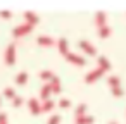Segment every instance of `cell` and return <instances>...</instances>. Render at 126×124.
<instances>
[{
  "instance_id": "8992f818",
  "label": "cell",
  "mask_w": 126,
  "mask_h": 124,
  "mask_svg": "<svg viewBox=\"0 0 126 124\" xmlns=\"http://www.w3.org/2000/svg\"><path fill=\"white\" fill-rule=\"evenodd\" d=\"M24 19H26V24H30V26H36L40 23V16L35 14V12H31V11L24 12Z\"/></svg>"
},
{
  "instance_id": "9a60e30c",
  "label": "cell",
  "mask_w": 126,
  "mask_h": 124,
  "mask_svg": "<svg viewBox=\"0 0 126 124\" xmlns=\"http://www.w3.org/2000/svg\"><path fill=\"white\" fill-rule=\"evenodd\" d=\"M28 78H30L28 72H26V71H21V72L16 76V84H19V86L26 84V83H28Z\"/></svg>"
},
{
  "instance_id": "5b68a950",
  "label": "cell",
  "mask_w": 126,
  "mask_h": 124,
  "mask_svg": "<svg viewBox=\"0 0 126 124\" xmlns=\"http://www.w3.org/2000/svg\"><path fill=\"white\" fill-rule=\"evenodd\" d=\"M104 72H105V71H102V69H98V67H97V69L90 71V72L85 76V81H86V83H93V81H97L98 78H102V76H104Z\"/></svg>"
},
{
  "instance_id": "9c48e42d",
  "label": "cell",
  "mask_w": 126,
  "mask_h": 124,
  "mask_svg": "<svg viewBox=\"0 0 126 124\" xmlns=\"http://www.w3.org/2000/svg\"><path fill=\"white\" fill-rule=\"evenodd\" d=\"M50 88H52V93H54V95H59V93H61L62 86H61V79H59L57 76L52 78V81H50Z\"/></svg>"
},
{
  "instance_id": "e0dca14e",
  "label": "cell",
  "mask_w": 126,
  "mask_h": 124,
  "mask_svg": "<svg viewBox=\"0 0 126 124\" xmlns=\"http://www.w3.org/2000/svg\"><path fill=\"white\" fill-rule=\"evenodd\" d=\"M107 83H109L110 88H117V86H121V79H119V76H116V74H110V76L107 78Z\"/></svg>"
},
{
  "instance_id": "603a6c76",
  "label": "cell",
  "mask_w": 126,
  "mask_h": 124,
  "mask_svg": "<svg viewBox=\"0 0 126 124\" xmlns=\"http://www.w3.org/2000/svg\"><path fill=\"white\" fill-rule=\"evenodd\" d=\"M11 102H12V107H14V109H17V107H21V105L24 103V98H23V96H17V95H16V96H14V98H12Z\"/></svg>"
},
{
  "instance_id": "7c38bea8",
  "label": "cell",
  "mask_w": 126,
  "mask_h": 124,
  "mask_svg": "<svg viewBox=\"0 0 126 124\" xmlns=\"http://www.w3.org/2000/svg\"><path fill=\"white\" fill-rule=\"evenodd\" d=\"M74 122L76 124H93L95 117L93 115H81V117H74Z\"/></svg>"
},
{
  "instance_id": "4fadbf2b",
  "label": "cell",
  "mask_w": 126,
  "mask_h": 124,
  "mask_svg": "<svg viewBox=\"0 0 126 124\" xmlns=\"http://www.w3.org/2000/svg\"><path fill=\"white\" fill-rule=\"evenodd\" d=\"M57 48H59V52H61L62 55H66V54L69 52V45H67V40H66V38H61V40L57 41Z\"/></svg>"
},
{
  "instance_id": "cb8c5ba5",
  "label": "cell",
  "mask_w": 126,
  "mask_h": 124,
  "mask_svg": "<svg viewBox=\"0 0 126 124\" xmlns=\"http://www.w3.org/2000/svg\"><path fill=\"white\" fill-rule=\"evenodd\" d=\"M57 105H59L61 109H69V107H71V100H69V98H61Z\"/></svg>"
},
{
  "instance_id": "d6986e66",
  "label": "cell",
  "mask_w": 126,
  "mask_h": 124,
  "mask_svg": "<svg viewBox=\"0 0 126 124\" xmlns=\"http://www.w3.org/2000/svg\"><path fill=\"white\" fill-rule=\"evenodd\" d=\"M86 110H88V105L86 103H79L74 110V117H81V115H86Z\"/></svg>"
},
{
  "instance_id": "ba28073f",
  "label": "cell",
  "mask_w": 126,
  "mask_h": 124,
  "mask_svg": "<svg viewBox=\"0 0 126 124\" xmlns=\"http://www.w3.org/2000/svg\"><path fill=\"white\" fill-rule=\"evenodd\" d=\"M36 43L42 45V47H52L54 45V38L52 36H47V35H40L36 38Z\"/></svg>"
},
{
  "instance_id": "ffe728a7",
  "label": "cell",
  "mask_w": 126,
  "mask_h": 124,
  "mask_svg": "<svg viewBox=\"0 0 126 124\" xmlns=\"http://www.w3.org/2000/svg\"><path fill=\"white\" fill-rule=\"evenodd\" d=\"M40 78H42L43 81H52L54 72H52V71H48V69H43V71H40Z\"/></svg>"
},
{
  "instance_id": "2e32d148",
  "label": "cell",
  "mask_w": 126,
  "mask_h": 124,
  "mask_svg": "<svg viewBox=\"0 0 126 124\" xmlns=\"http://www.w3.org/2000/svg\"><path fill=\"white\" fill-rule=\"evenodd\" d=\"M54 107H55V102H54L52 98L43 100V103H42V112H52V110H54Z\"/></svg>"
},
{
  "instance_id": "44dd1931",
  "label": "cell",
  "mask_w": 126,
  "mask_h": 124,
  "mask_svg": "<svg viewBox=\"0 0 126 124\" xmlns=\"http://www.w3.org/2000/svg\"><path fill=\"white\" fill-rule=\"evenodd\" d=\"M4 96H5V98H11V100H12V98L16 96V90H14L12 86H7V88L4 90Z\"/></svg>"
},
{
  "instance_id": "83f0119b",
  "label": "cell",
  "mask_w": 126,
  "mask_h": 124,
  "mask_svg": "<svg viewBox=\"0 0 126 124\" xmlns=\"http://www.w3.org/2000/svg\"><path fill=\"white\" fill-rule=\"evenodd\" d=\"M109 124H119V122H117V121H110Z\"/></svg>"
},
{
  "instance_id": "8fae6325",
  "label": "cell",
  "mask_w": 126,
  "mask_h": 124,
  "mask_svg": "<svg viewBox=\"0 0 126 124\" xmlns=\"http://www.w3.org/2000/svg\"><path fill=\"white\" fill-rule=\"evenodd\" d=\"M97 62H98V69H102V71H109L110 69V62H109L107 57L100 55V57H97Z\"/></svg>"
},
{
  "instance_id": "52a82bcc",
  "label": "cell",
  "mask_w": 126,
  "mask_h": 124,
  "mask_svg": "<svg viewBox=\"0 0 126 124\" xmlns=\"http://www.w3.org/2000/svg\"><path fill=\"white\" fill-rule=\"evenodd\" d=\"M79 48H81L85 54H88V55H97V48H95L90 41H86V40H81V41H79Z\"/></svg>"
},
{
  "instance_id": "4316f807",
  "label": "cell",
  "mask_w": 126,
  "mask_h": 124,
  "mask_svg": "<svg viewBox=\"0 0 126 124\" xmlns=\"http://www.w3.org/2000/svg\"><path fill=\"white\" fill-rule=\"evenodd\" d=\"M0 124H7V112H0Z\"/></svg>"
},
{
  "instance_id": "3957f363",
  "label": "cell",
  "mask_w": 126,
  "mask_h": 124,
  "mask_svg": "<svg viewBox=\"0 0 126 124\" xmlns=\"http://www.w3.org/2000/svg\"><path fill=\"white\" fill-rule=\"evenodd\" d=\"M66 60L71 62V64H74V66H79V67L86 64V59L83 55H78V54H73V52H67L66 54Z\"/></svg>"
},
{
  "instance_id": "277c9868",
  "label": "cell",
  "mask_w": 126,
  "mask_h": 124,
  "mask_svg": "<svg viewBox=\"0 0 126 124\" xmlns=\"http://www.w3.org/2000/svg\"><path fill=\"white\" fill-rule=\"evenodd\" d=\"M28 109H30V112L33 115L42 114V103H40V100L38 98H28Z\"/></svg>"
},
{
  "instance_id": "30bf717a",
  "label": "cell",
  "mask_w": 126,
  "mask_h": 124,
  "mask_svg": "<svg viewBox=\"0 0 126 124\" xmlns=\"http://www.w3.org/2000/svg\"><path fill=\"white\" fill-rule=\"evenodd\" d=\"M50 95H52V88H50V83H47V84H43L42 90H40V100H48Z\"/></svg>"
},
{
  "instance_id": "ac0fdd59",
  "label": "cell",
  "mask_w": 126,
  "mask_h": 124,
  "mask_svg": "<svg viewBox=\"0 0 126 124\" xmlns=\"http://www.w3.org/2000/svg\"><path fill=\"white\" fill-rule=\"evenodd\" d=\"M110 33H112V29L105 24V26H102V28H98V31H97V35L100 36V38H109L110 36Z\"/></svg>"
},
{
  "instance_id": "5bb4252c",
  "label": "cell",
  "mask_w": 126,
  "mask_h": 124,
  "mask_svg": "<svg viewBox=\"0 0 126 124\" xmlns=\"http://www.w3.org/2000/svg\"><path fill=\"white\" fill-rule=\"evenodd\" d=\"M105 21H107V16H105V12H97V14H95V24H97L98 28L105 26Z\"/></svg>"
},
{
  "instance_id": "484cf974",
  "label": "cell",
  "mask_w": 126,
  "mask_h": 124,
  "mask_svg": "<svg viewBox=\"0 0 126 124\" xmlns=\"http://www.w3.org/2000/svg\"><path fill=\"white\" fill-rule=\"evenodd\" d=\"M12 16V12L11 11H0V17H4V19H9Z\"/></svg>"
},
{
  "instance_id": "7a4b0ae2",
  "label": "cell",
  "mask_w": 126,
  "mask_h": 124,
  "mask_svg": "<svg viewBox=\"0 0 126 124\" xmlns=\"http://www.w3.org/2000/svg\"><path fill=\"white\" fill-rule=\"evenodd\" d=\"M31 29H33V26H30V24H17L14 29H12V36L14 38H21V36H26V35H30L31 33Z\"/></svg>"
},
{
  "instance_id": "7402d4cb",
  "label": "cell",
  "mask_w": 126,
  "mask_h": 124,
  "mask_svg": "<svg viewBox=\"0 0 126 124\" xmlns=\"http://www.w3.org/2000/svg\"><path fill=\"white\" fill-rule=\"evenodd\" d=\"M61 121H62L61 114H54V115H50V117H48L47 124H61Z\"/></svg>"
},
{
  "instance_id": "6da1fadb",
  "label": "cell",
  "mask_w": 126,
  "mask_h": 124,
  "mask_svg": "<svg viewBox=\"0 0 126 124\" xmlns=\"http://www.w3.org/2000/svg\"><path fill=\"white\" fill-rule=\"evenodd\" d=\"M4 60L7 66H14L16 64V43H9L4 54Z\"/></svg>"
},
{
  "instance_id": "d4e9b609",
  "label": "cell",
  "mask_w": 126,
  "mask_h": 124,
  "mask_svg": "<svg viewBox=\"0 0 126 124\" xmlns=\"http://www.w3.org/2000/svg\"><path fill=\"white\" fill-rule=\"evenodd\" d=\"M110 91H112V95H114L116 98H121V96L124 95V91H123L121 86H117V88H110Z\"/></svg>"
},
{
  "instance_id": "f1b7e54d",
  "label": "cell",
  "mask_w": 126,
  "mask_h": 124,
  "mask_svg": "<svg viewBox=\"0 0 126 124\" xmlns=\"http://www.w3.org/2000/svg\"><path fill=\"white\" fill-rule=\"evenodd\" d=\"M0 105H2V96H0Z\"/></svg>"
}]
</instances>
